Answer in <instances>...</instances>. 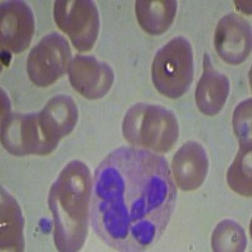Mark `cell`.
Segmentation results:
<instances>
[{
	"label": "cell",
	"instance_id": "obj_9",
	"mask_svg": "<svg viewBox=\"0 0 252 252\" xmlns=\"http://www.w3.org/2000/svg\"><path fill=\"white\" fill-rule=\"evenodd\" d=\"M71 86L83 97L98 100L106 96L114 85L111 67L92 56H76L68 66Z\"/></svg>",
	"mask_w": 252,
	"mask_h": 252
},
{
	"label": "cell",
	"instance_id": "obj_1",
	"mask_svg": "<svg viewBox=\"0 0 252 252\" xmlns=\"http://www.w3.org/2000/svg\"><path fill=\"white\" fill-rule=\"evenodd\" d=\"M175 201L177 189L165 158L123 146L94 172L92 228L111 249L145 251L169 224Z\"/></svg>",
	"mask_w": 252,
	"mask_h": 252
},
{
	"label": "cell",
	"instance_id": "obj_12",
	"mask_svg": "<svg viewBox=\"0 0 252 252\" xmlns=\"http://www.w3.org/2000/svg\"><path fill=\"white\" fill-rule=\"evenodd\" d=\"M229 94V80L213 67L209 55H204L203 73L195 89V103L202 114L216 116L223 109Z\"/></svg>",
	"mask_w": 252,
	"mask_h": 252
},
{
	"label": "cell",
	"instance_id": "obj_13",
	"mask_svg": "<svg viewBox=\"0 0 252 252\" xmlns=\"http://www.w3.org/2000/svg\"><path fill=\"white\" fill-rule=\"evenodd\" d=\"M38 114L44 134L56 144L73 131L78 120L77 105L67 94H58L51 98Z\"/></svg>",
	"mask_w": 252,
	"mask_h": 252
},
{
	"label": "cell",
	"instance_id": "obj_5",
	"mask_svg": "<svg viewBox=\"0 0 252 252\" xmlns=\"http://www.w3.org/2000/svg\"><path fill=\"white\" fill-rule=\"evenodd\" d=\"M1 144L6 152L15 157L48 155L58 146L44 134L38 112H10V103L4 90H1Z\"/></svg>",
	"mask_w": 252,
	"mask_h": 252
},
{
	"label": "cell",
	"instance_id": "obj_15",
	"mask_svg": "<svg viewBox=\"0 0 252 252\" xmlns=\"http://www.w3.org/2000/svg\"><path fill=\"white\" fill-rule=\"evenodd\" d=\"M177 9L175 0H138L135 3L139 26L152 35H160L170 28Z\"/></svg>",
	"mask_w": 252,
	"mask_h": 252
},
{
	"label": "cell",
	"instance_id": "obj_7",
	"mask_svg": "<svg viewBox=\"0 0 252 252\" xmlns=\"http://www.w3.org/2000/svg\"><path fill=\"white\" fill-rule=\"evenodd\" d=\"M71 48L67 39L51 33L39 40L27 60L29 80L38 87H48L60 80L71 63Z\"/></svg>",
	"mask_w": 252,
	"mask_h": 252
},
{
	"label": "cell",
	"instance_id": "obj_10",
	"mask_svg": "<svg viewBox=\"0 0 252 252\" xmlns=\"http://www.w3.org/2000/svg\"><path fill=\"white\" fill-rule=\"evenodd\" d=\"M251 26L245 18L228 13L218 22L215 31V48L220 60L237 66L251 53Z\"/></svg>",
	"mask_w": 252,
	"mask_h": 252
},
{
	"label": "cell",
	"instance_id": "obj_18",
	"mask_svg": "<svg viewBox=\"0 0 252 252\" xmlns=\"http://www.w3.org/2000/svg\"><path fill=\"white\" fill-rule=\"evenodd\" d=\"M251 98H247L233 112V130L241 146H251Z\"/></svg>",
	"mask_w": 252,
	"mask_h": 252
},
{
	"label": "cell",
	"instance_id": "obj_8",
	"mask_svg": "<svg viewBox=\"0 0 252 252\" xmlns=\"http://www.w3.org/2000/svg\"><path fill=\"white\" fill-rule=\"evenodd\" d=\"M34 15L31 6L20 0L3 1L0 5V44L10 53H22L34 35Z\"/></svg>",
	"mask_w": 252,
	"mask_h": 252
},
{
	"label": "cell",
	"instance_id": "obj_14",
	"mask_svg": "<svg viewBox=\"0 0 252 252\" xmlns=\"http://www.w3.org/2000/svg\"><path fill=\"white\" fill-rule=\"evenodd\" d=\"M0 247L1 251L24 250V218L17 199L1 188L0 197Z\"/></svg>",
	"mask_w": 252,
	"mask_h": 252
},
{
	"label": "cell",
	"instance_id": "obj_6",
	"mask_svg": "<svg viewBox=\"0 0 252 252\" xmlns=\"http://www.w3.org/2000/svg\"><path fill=\"white\" fill-rule=\"evenodd\" d=\"M53 17L58 28L66 33L80 52L91 51L100 32V15L91 0H57Z\"/></svg>",
	"mask_w": 252,
	"mask_h": 252
},
{
	"label": "cell",
	"instance_id": "obj_11",
	"mask_svg": "<svg viewBox=\"0 0 252 252\" xmlns=\"http://www.w3.org/2000/svg\"><path fill=\"white\" fill-rule=\"evenodd\" d=\"M208 155L197 141H187L173 157L172 177L177 187L186 192L199 188L208 174Z\"/></svg>",
	"mask_w": 252,
	"mask_h": 252
},
{
	"label": "cell",
	"instance_id": "obj_17",
	"mask_svg": "<svg viewBox=\"0 0 252 252\" xmlns=\"http://www.w3.org/2000/svg\"><path fill=\"white\" fill-rule=\"evenodd\" d=\"M245 229L232 220H224L217 224L212 233V250L216 252H242L246 250Z\"/></svg>",
	"mask_w": 252,
	"mask_h": 252
},
{
	"label": "cell",
	"instance_id": "obj_16",
	"mask_svg": "<svg viewBox=\"0 0 252 252\" xmlns=\"http://www.w3.org/2000/svg\"><path fill=\"white\" fill-rule=\"evenodd\" d=\"M227 183L233 192L251 197V146H240L236 159L227 170Z\"/></svg>",
	"mask_w": 252,
	"mask_h": 252
},
{
	"label": "cell",
	"instance_id": "obj_4",
	"mask_svg": "<svg viewBox=\"0 0 252 252\" xmlns=\"http://www.w3.org/2000/svg\"><path fill=\"white\" fill-rule=\"evenodd\" d=\"M193 48L184 37L169 40L157 52L152 64V80L159 94L168 98L182 97L193 82Z\"/></svg>",
	"mask_w": 252,
	"mask_h": 252
},
{
	"label": "cell",
	"instance_id": "obj_2",
	"mask_svg": "<svg viewBox=\"0 0 252 252\" xmlns=\"http://www.w3.org/2000/svg\"><path fill=\"white\" fill-rule=\"evenodd\" d=\"M91 188L89 166L80 160L69 161L52 184L48 206L58 251L76 252L82 249L89 233Z\"/></svg>",
	"mask_w": 252,
	"mask_h": 252
},
{
	"label": "cell",
	"instance_id": "obj_3",
	"mask_svg": "<svg viewBox=\"0 0 252 252\" xmlns=\"http://www.w3.org/2000/svg\"><path fill=\"white\" fill-rule=\"evenodd\" d=\"M123 134L131 145L155 153H168L179 139V124L170 110L139 102L126 111Z\"/></svg>",
	"mask_w": 252,
	"mask_h": 252
}]
</instances>
